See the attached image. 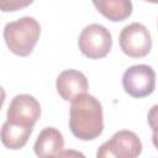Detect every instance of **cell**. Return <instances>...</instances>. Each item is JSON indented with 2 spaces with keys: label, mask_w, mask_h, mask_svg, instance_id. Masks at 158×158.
<instances>
[{
  "label": "cell",
  "mask_w": 158,
  "mask_h": 158,
  "mask_svg": "<svg viewBox=\"0 0 158 158\" xmlns=\"http://www.w3.org/2000/svg\"><path fill=\"white\" fill-rule=\"evenodd\" d=\"M69 128L81 141L98 138L104 130L101 102L86 93L74 98L69 110Z\"/></svg>",
  "instance_id": "1"
},
{
  "label": "cell",
  "mask_w": 158,
  "mask_h": 158,
  "mask_svg": "<svg viewBox=\"0 0 158 158\" xmlns=\"http://www.w3.org/2000/svg\"><path fill=\"white\" fill-rule=\"evenodd\" d=\"M41 26L33 17L25 16L7 22L4 27V40L7 48L16 56H30L40 38Z\"/></svg>",
  "instance_id": "2"
},
{
  "label": "cell",
  "mask_w": 158,
  "mask_h": 158,
  "mask_svg": "<svg viewBox=\"0 0 158 158\" xmlns=\"http://www.w3.org/2000/svg\"><path fill=\"white\" fill-rule=\"evenodd\" d=\"M142 152V142L138 136L128 130H121L104 142L98 152V158H135Z\"/></svg>",
  "instance_id": "3"
},
{
  "label": "cell",
  "mask_w": 158,
  "mask_h": 158,
  "mask_svg": "<svg viewBox=\"0 0 158 158\" xmlns=\"http://www.w3.org/2000/svg\"><path fill=\"white\" fill-rule=\"evenodd\" d=\"M79 49L90 59H100L109 54L112 47L110 31L100 23H90L81 31L78 40Z\"/></svg>",
  "instance_id": "4"
},
{
  "label": "cell",
  "mask_w": 158,
  "mask_h": 158,
  "mask_svg": "<svg viewBox=\"0 0 158 158\" xmlns=\"http://www.w3.org/2000/svg\"><path fill=\"white\" fill-rule=\"evenodd\" d=\"M123 90L132 98L151 95L156 88V72L147 64H136L125 70L122 75Z\"/></svg>",
  "instance_id": "5"
},
{
  "label": "cell",
  "mask_w": 158,
  "mask_h": 158,
  "mask_svg": "<svg viewBox=\"0 0 158 158\" xmlns=\"http://www.w3.org/2000/svg\"><path fill=\"white\" fill-rule=\"evenodd\" d=\"M118 40L122 52L131 58L144 57L152 48L151 33L148 28L139 22H132L125 26L121 30Z\"/></svg>",
  "instance_id": "6"
},
{
  "label": "cell",
  "mask_w": 158,
  "mask_h": 158,
  "mask_svg": "<svg viewBox=\"0 0 158 158\" xmlns=\"http://www.w3.org/2000/svg\"><path fill=\"white\" fill-rule=\"evenodd\" d=\"M41 116V105L36 98L30 94H19L16 95L6 112L7 121L21 125V126H30L33 127L37 120Z\"/></svg>",
  "instance_id": "7"
},
{
  "label": "cell",
  "mask_w": 158,
  "mask_h": 158,
  "mask_svg": "<svg viewBox=\"0 0 158 158\" xmlns=\"http://www.w3.org/2000/svg\"><path fill=\"white\" fill-rule=\"evenodd\" d=\"M56 88L63 100L72 101L78 95L85 94L88 91L89 83L81 72L75 69H67L57 77Z\"/></svg>",
  "instance_id": "8"
},
{
  "label": "cell",
  "mask_w": 158,
  "mask_h": 158,
  "mask_svg": "<svg viewBox=\"0 0 158 158\" xmlns=\"http://www.w3.org/2000/svg\"><path fill=\"white\" fill-rule=\"evenodd\" d=\"M64 148L63 135L54 127H44L33 146L35 153L40 158L59 157V153Z\"/></svg>",
  "instance_id": "9"
},
{
  "label": "cell",
  "mask_w": 158,
  "mask_h": 158,
  "mask_svg": "<svg viewBox=\"0 0 158 158\" xmlns=\"http://www.w3.org/2000/svg\"><path fill=\"white\" fill-rule=\"evenodd\" d=\"M32 130L33 127L16 125L6 120L0 130L1 143L6 148L12 149V151L21 149L27 143L30 135L32 133Z\"/></svg>",
  "instance_id": "10"
},
{
  "label": "cell",
  "mask_w": 158,
  "mask_h": 158,
  "mask_svg": "<svg viewBox=\"0 0 158 158\" xmlns=\"http://www.w3.org/2000/svg\"><path fill=\"white\" fill-rule=\"evenodd\" d=\"M96 10L107 20L117 22L126 20L132 14L131 0H91Z\"/></svg>",
  "instance_id": "11"
},
{
  "label": "cell",
  "mask_w": 158,
  "mask_h": 158,
  "mask_svg": "<svg viewBox=\"0 0 158 158\" xmlns=\"http://www.w3.org/2000/svg\"><path fill=\"white\" fill-rule=\"evenodd\" d=\"M33 0H0V11L14 12L31 5Z\"/></svg>",
  "instance_id": "12"
},
{
  "label": "cell",
  "mask_w": 158,
  "mask_h": 158,
  "mask_svg": "<svg viewBox=\"0 0 158 158\" xmlns=\"http://www.w3.org/2000/svg\"><path fill=\"white\" fill-rule=\"evenodd\" d=\"M5 99H6V93L2 89V86H0V110H1V107L4 105V102H5Z\"/></svg>",
  "instance_id": "13"
},
{
  "label": "cell",
  "mask_w": 158,
  "mask_h": 158,
  "mask_svg": "<svg viewBox=\"0 0 158 158\" xmlns=\"http://www.w3.org/2000/svg\"><path fill=\"white\" fill-rule=\"evenodd\" d=\"M144 1H148V2H152V4H157L158 0H144Z\"/></svg>",
  "instance_id": "14"
}]
</instances>
